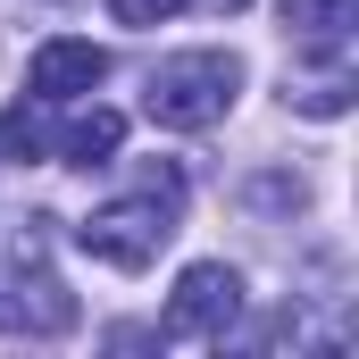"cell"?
<instances>
[{
  "mask_svg": "<svg viewBox=\"0 0 359 359\" xmlns=\"http://www.w3.org/2000/svg\"><path fill=\"white\" fill-rule=\"evenodd\" d=\"M117 142H126V117H117V109H84V117H67V126H59V142H50V151H59L67 168H109V159H117Z\"/></svg>",
  "mask_w": 359,
  "mask_h": 359,
  "instance_id": "8992f818",
  "label": "cell"
},
{
  "mask_svg": "<svg viewBox=\"0 0 359 359\" xmlns=\"http://www.w3.org/2000/svg\"><path fill=\"white\" fill-rule=\"evenodd\" d=\"M176 217H184V176L176 168H159V176L142 184L134 201H109V209H92L84 226H76V243H84L100 268H151L159 251H168V234H176Z\"/></svg>",
  "mask_w": 359,
  "mask_h": 359,
  "instance_id": "7a4b0ae2",
  "label": "cell"
},
{
  "mask_svg": "<svg viewBox=\"0 0 359 359\" xmlns=\"http://www.w3.org/2000/svg\"><path fill=\"white\" fill-rule=\"evenodd\" d=\"M234 92H243V59H234V50H176V59L151 67L142 109H151V126H168V134H201V126H217V117L234 109Z\"/></svg>",
  "mask_w": 359,
  "mask_h": 359,
  "instance_id": "3957f363",
  "label": "cell"
},
{
  "mask_svg": "<svg viewBox=\"0 0 359 359\" xmlns=\"http://www.w3.org/2000/svg\"><path fill=\"white\" fill-rule=\"evenodd\" d=\"M0 334H25V343L76 334V292L50 276V217L0 226Z\"/></svg>",
  "mask_w": 359,
  "mask_h": 359,
  "instance_id": "6da1fadb",
  "label": "cell"
},
{
  "mask_svg": "<svg viewBox=\"0 0 359 359\" xmlns=\"http://www.w3.org/2000/svg\"><path fill=\"white\" fill-rule=\"evenodd\" d=\"M234 318H243V276L226 268V259H192L176 276L168 318H159V343H226Z\"/></svg>",
  "mask_w": 359,
  "mask_h": 359,
  "instance_id": "277c9868",
  "label": "cell"
},
{
  "mask_svg": "<svg viewBox=\"0 0 359 359\" xmlns=\"http://www.w3.org/2000/svg\"><path fill=\"white\" fill-rule=\"evenodd\" d=\"M109 8H117V25H168L184 0H109Z\"/></svg>",
  "mask_w": 359,
  "mask_h": 359,
  "instance_id": "30bf717a",
  "label": "cell"
},
{
  "mask_svg": "<svg viewBox=\"0 0 359 359\" xmlns=\"http://www.w3.org/2000/svg\"><path fill=\"white\" fill-rule=\"evenodd\" d=\"M50 151V134H42V117L17 100V109H0V159H42Z\"/></svg>",
  "mask_w": 359,
  "mask_h": 359,
  "instance_id": "9c48e42d",
  "label": "cell"
},
{
  "mask_svg": "<svg viewBox=\"0 0 359 359\" xmlns=\"http://www.w3.org/2000/svg\"><path fill=\"white\" fill-rule=\"evenodd\" d=\"M351 67H343V59H326V76H292V84H284V100H292V109H309V117H343V109H351Z\"/></svg>",
  "mask_w": 359,
  "mask_h": 359,
  "instance_id": "ba28073f",
  "label": "cell"
},
{
  "mask_svg": "<svg viewBox=\"0 0 359 359\" xmlns=\"http://www.w3.org/2000/svg\"><path fill=\"white\" fill-rule=\"evenodd\" d=\"M276 17H284V34L292 42H351V17H359V0H276Z\"/></svg>",
  "mask_w": 359,
  "mask_h": 359,
  "instance_id": "52a82bcc",
  "label": "cell"
},
{
  "mask_svg": "<svg viewBox=\"0 0 359 359\" xmlns=\"http://www.w3.org/2000/svg\"><path fill=\"white\" fill-rule=\"evenodd\" d=\"M201 8H217V17H234V8H243V0H201Z\"/></svg>",
  "mask_w": 359,
  "mask_h": 359,
  "instance_id": "7c38bea8",
  "label": "cell"
},
{
  "mask_svg": "<svg viewBox=\"0 0 359 359\" xmlns=\"http://www.w3.org/2000/svg\"><path fill=\"white\" fill-rule=\"evenodd\" d=\"M100 76H109V50H100V42L50 34V42L34 50V67H25V92H34V100H76V92H92Z\"/></svg>",
  "mask_w": 359,
  "mask_h": 359,
  "instance_id": "5b68a950",
  "label": "cell"
},
{
  "mask_svg": "<svg viewBox=\"0 0 359 359\" xmlns=\"http://www.w3.org/2000/svg\"><path fill=\"white\" fill-rule=\"evenodd\" d=\"M251 201H268V209H301L309 184H301V176H268V184H251Z\"/></svg>",
  "mask_w": 359,
  "mask_h": 359,
  "instance_id": "8fae6325",
  "label": "cell"
}]
</instances>
